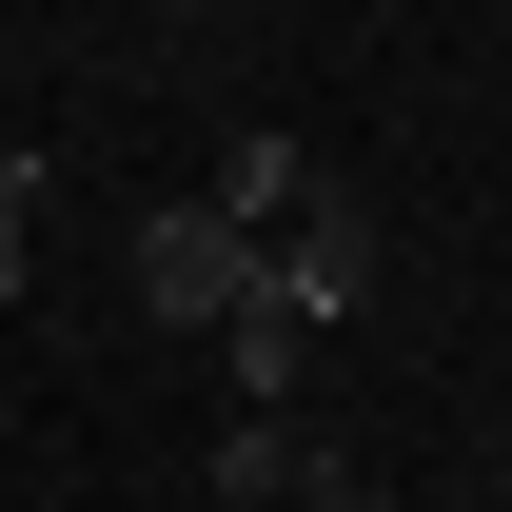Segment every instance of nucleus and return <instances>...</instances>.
I'll list each match as a JSON object with an SVG mask.
<instances>
[{
	"label": "nucleus",
	"instance_id": "4",
	"mask_svg": "<svg viewBox=\"0 0 512 512\" xmlns=\"http://www.w3.org/2000/svg\"><path fill=\"white\" fill-rule=\"evenodd\" d=\"M217 375H237V414H296V375H316V316H276V276H256V316L217 335Z\"/></svg>",
	"mask_w": 512,
	"mask_h": 512
},
{
	"label": "nucleus",
	"instance_id": "5",
	"mask_svg": "<svg viewBox=\"0 0 512 512\" xmlns=\"http://www.w3.org/2000/svg\"><path fill=\"white\" fill-rule=\"evenodd\" d=\"M217 217H237V237H296V197H316V158H296V138H237V158H217Z\"/></svg>",
	"mask_w": 512,
	"mask_h": 512
},
{
	"label": "nucleus",
	"instance_id": "1",
	"mask_svg": "<svg viewBox=\"0 0 512 512\" xmlns=\"http://www.w3.org/2000/svg\"><path fill=\"white\" fill-rule=\"evenodd\" d=\"M256 256H276V237H237L217 197H158L119 276H138V316H158V335H237V316H256Z\"/></svg>",
	"mask_w": 512,
	"mask_h": 512
},
{
	"label": "nucleus",
	"instance_id": "2",
	"mask_svg": "<svg viewBox=\"0 0 512 512\" xmlns=\"http://www.w3.org/2000/svg\"><path fill=\"white\" fill-rule=\"evenodd\" d=\"M375 256H394V237H375V197H355V178H316V197H296V237L256 256V276H276V316H316V335H335L355 296H375Z\"/></svg>",
	"mask_w": 512,
	"mask_h": 512
},
{
	"label": "nucleus",
	"instance_id": "3",
	"mask_svg": "<svg viewBox=\"0 0 512 512\" xmlns=\"http://www.w3.org/2000/svg\"><path fill=\"white\" fill-rule=\"evenodd\" d=\"M316 473H335V453L296 434V414H237V434H217V493H237V512H316Z\"/></svg>",
	"mask_w": 512,
	"mask_h": 512
},
{
	"label": "nucleus",
	"instance_id": "6",
	"mask_svg": "<svg viewBox=\"0 0 512 512\" xmlns=\"http://www.w3.org/2000/svg\"><path fill=\"white\" fill-rule=\"evenodd\" d=\"M40 178H60V158H0V316L40 296Z\"/></svg>",
	"mask_w": 512,
	"mask_h": 512
},
{
	"label": "nucleus",
	"instance_id": "7",
	"mask_svg": "<svg viewBox=\"0 0 512 512\" xmlns=\"http://www.w3.org/2000/svg\"><path fill=\"white\" fill-rule=\"evenodd\" d=\"M316 512H434V493H375V473H316Z\"/></svg>",
	"mask_w": 512,
	"mask_h": 512
}]
</instances>
